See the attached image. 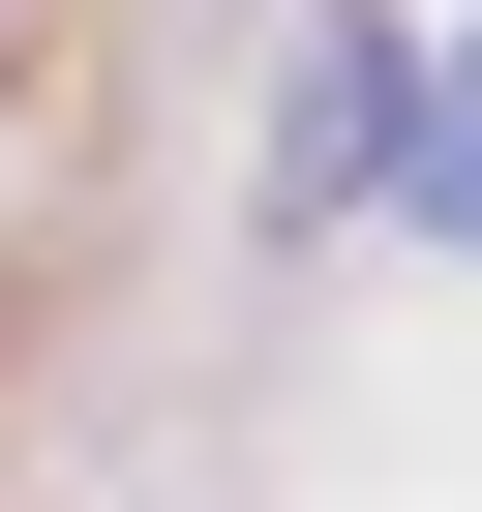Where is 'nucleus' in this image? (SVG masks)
Returning a JSON list of instances; mask_svg holds the SVG:
<instances>
[{"mask_svg":"<svg viewBox=\"0 0 482 512\" xmlns=\"http://www.w3.org/2000/svg\"><path fill=\"white\" fill-rule=\"evenodd\" d=\"M272 181H302V211H422V31H302Z\"/></svg>","mask_w":482,"mask_h":512,"instance_id":"f257e3e1","label":"nucleus"},{"mask_svg":"<svg viewBox=\"0 0 482 512\" xmlns=\"http://www.w3.org/2000/svg\"><path fill=\"white\" fill-rule=\"evenodd\" d=\"M422 211H452V241H482V31H452V61H422Z\"/></svg>","mask_w":482,"mask_h":512,"instance_id":"f03ea898","label":"nucleus"}]
</instances>
